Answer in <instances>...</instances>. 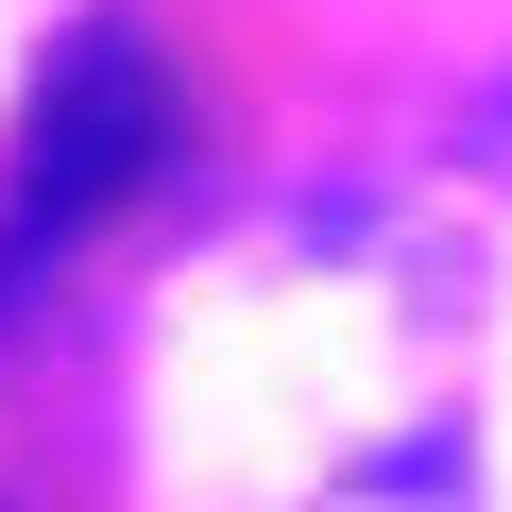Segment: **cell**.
<instances>
[{"label":"cell","instance_id":"cell-1","mask_svg":"<svg viewBox=\"0 0 512 512\" xmlns=\"http://www.w3.org/2000/svg\"><path fill=\"white\" fill-rule=\"evenodd\" d=\"M154 154H171V69H154V35H137V18H86V35L35 69L18 154H0V308H18L86 222H120Z\"/></svg>","mask_w":512,"mask_h":512},{"label":"cell","instance_id":"cell-2","mask_svg":"<svg viewBox=\"0 0 512 512\" xmlns=\"http://www.w3.org/2000/svg\"><path fill=\"white\" fill-rule=\"evenodd\" d=\"M308 512H461V478H444V461H376V478H342V495H308Z\"/></svg>","mask_w":512,"mask_h":512}]
</instances>
